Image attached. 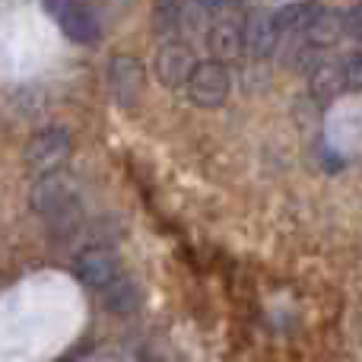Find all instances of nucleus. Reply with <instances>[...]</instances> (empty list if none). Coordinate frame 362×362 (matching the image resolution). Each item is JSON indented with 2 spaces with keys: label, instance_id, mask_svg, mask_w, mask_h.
I'll list each match as a JSON object with an SVG mask.
<instances>
[{
  "label": "nucleus",
  "instance_id": "nucleus-6",
  "mask_svg": "<svg viewBox=\"0 0 362 362\" xmlns=\"http://www.w3.org/2000/svg\"><path fill=\"white\" fill-rule=\"evenodd\" d=\"M76 276L80 283H86L89 289H102L121 274V264H118V255L105 245H89L76 255Z\"/></svg>",
  "mask_w": 362,
  "mask_h": 362
},
{
  "label": "nucleus",
  "instance_id": "nucleus-7",
  "mask_svg": "<svg viewBox=\"0 0 362 362\" xmlns=\"http://www.w3.org/2000/svg\"><path fill=\"white\" fill-rule=\"evenodd\" d=\"M194 51L181 42H165L156 54V80L163 86H185L187 74L194 67Z\"/></svg>",
  "mask_w": 362,
  "mask_h": 362
},
{
  "label": "nucleus",
  "instance_id": "nucleus-10",
  "mask_svg": "<svg viewBox=\"0 0 362 362\" xmlns=\"http://www.w3.org/2000/svg\"><path fill=\"white\" fill-rule=\"evenodd\" d=\"M210 51L216 61H235L238 54H242V25L232 23V19H223V23H216L210 29Z\"/></svg>",
  "mask_w": 362,
  "mask_h": 362
},
{
  "label": "nucleus",
  "instance_id": "nucleus-11",
  "mask_svg": "<svg viewBox=\"0 0 362 362\" xmlns=\"http://www.w3.org/2000/svg\"><path fill=\"white\" fill-rule=\"evenodd\" d=\"M102 293V305L108 308L112 315H131L134 308L140 305V293H137V286H134L127 276H115L108 286H102L99 289Z\"/></svg>",
  "mask_w": 362,
  "mask_h": 362
},
{
  "label": "nucleus",
  "instance_id": "nucleus-4",
  "mask_svg": "<svg viewBox=\"0 0 362 362\" xmlns=\"http://www.w3.org/2000/svg\"><path fill=\"white\" fill-rule=\"evenodd\" d=\"M187 95L197 108H219L226 99H229V89H232V80L226 74L223 61H200L191 67L187 74Z\"/></svg>",
  "mask_w": 362,
  "mask_h": 362
},
{
  "label": "nucleus",
  "instance_id": "nucleus-15",
  "mask_svg": "<svg viewBox=\"0 0 362 362\" xmlns=\"http://www.w3.org/2000/svg\"><path fill=\"white\" fill-rule=\"evenodd\" d=\"M362 57L359 54H350V57H344L340 61V70H344V83H346V89H353L356 93L359 89V83H362Z\"/></svg>",
  "mask_w": 362,
  "mask_h": 362
},
{
  "label": "nucleus",
  "instance_id": "nucleus-14",
  "mask_svg": "<svg viewBox=\"0 0 362 362\" xmlns=\"http://www.w3.org/2000/svg\"><path fill=\"white\" fill-rule=\"evenodd\" d=\"M181 19V6L178 0H156V29H163L169 35Z\"/></svg>",
  "mask_w": 362,
  "mask_h": 362
},
{
  "label": "nucleus",
  "instance_id": "nucleus-13",
  "mask_svg": "<svg viewBox=\"0 0 362 362\" xmlns=\"http://www.w3.org/2000/svg\"><path fill=\"white\" fill-rule=\"evenodd\" d=\"M315 13H318L315 4H286L280 10H274L270 16H274V25L280 35H302Z\"/></svg>",
  "mask_w": 362,
  "mask_h": 362
},
{
  "label": "nucleus",
  "instance_id": "nucleus-8",
  "mask_svg": "<svg viewBox=\"0 0 362 362\" xmlns=\"http://www.w3.org/2000/svg\"><path fill=\"white\" fill-rule=\"evenodd\" d=\"M280 32L274 25V16L270 13H251L242 23V48L248 51L251 57H267L274 54V48L280 45Z\"/></svg>",
  "mask_w": 362,
  "mask_h": 362
},
{
  "label": "nucleus",
  "instance_id": "nucleus-2",
  "mask_svg": "<svg viewBox=\"0 0 362 362\" xmlns=\"http://www.w3.org/2000/svg\"><path fill=\"white\" fill-rule=\"evenodd\" d=\"M70 153H74L70 134L64 131V127H45V131H38L35 137L25 144L23 163L29 165V172L45 175V172L61 169V165L70 159Z\"/></svg>",
  "mask_w": 362,
  "mask_h": 362
},
{
  "label": "nucleus",
  "instance_id": "nucleus-9",
  "mask_svg": "<svg viewBox=\"0 0 362 362\" xmlns=\"http://www.w3.org/2000/svg\"><path fill=\"white\" fill-rule=\"evenodd\" d=\"M305 42L315 45V48H327V45L340 42V38L346 35L344 32V10H321L312 16V23L305 25Z\"/></svg>",
  "mask_w": 362,
  "mask_h": 362
},
{
  "label": "nucleus",
  "instance_id": "nucleus-1",
  "mask_svg": "<svg viewBox=\"0 0 362 362\" xmlns=\"http://www.w3.org/2000/svg\"><path fill=\"white\" fill-rule=\"evenodd\" d=\"M32 210L48 223V229L54 235H67L76 223H80V200L76 191L61 172H45L32 185Z\"/></svg>",
  "mask_w": 362,
  "mask_h": 362
},
{
  "label": "nucleus",
  "instance_id": "nucleus-3",
  "mask_svg": "<svg viewBox=\"0 0 362 362\" xmlns=\"http://www.w3.org/2000/svg\"><path fill=\"white\" fill-rule=\"evenodd\" d=\"M48 16L61 25V32L76 45H95L102 35V25L95 13L83 0H45Z\"/></svg>",
  "mask_w": 362,
  "mask_h": 362
},
{
  "label": "nucleus",
  "instance_id": "nucleus-16",
  "mask_svg": "<svg viewBox=\"0 0 362 362\" xmlns=\"http://www.w3.org/2000/svg\"><path fill=\"white\" fill-rule=\"evenodd\" d=\"M206 10H226V6H235L238 0H200Z\"/></svg>",
  "mask_w": 362,
  "mask_h": 362
},
{
  "label": "nucleus",
  "instance_id": "nucleus-12",
  "mask_svg": "<svg viewBox=\"0 0 362 362\" xmlns=\"http://www.w3.org/2000/svg\"><path fill=\"white\" fill-rule=\"evenodd\" d=\"M308 76H312V95L318 102L334 99V95H340L346 89L340 64H315V67L308 70Z\"/></svg>",
  "mask_w": 362,
  "mask_h": 362
},
{
  "label": "nucleus",
  "instance_id": "nucleus-5",
  "mask_svg": "<svg viewBox=\"0 0 362 362\" xmlns=\"http://www.w3.org/2000/svg\"><path fill=\"white\" fill-rule=\"evenodd\" d=\"M108 89H112V99L124 112H131L137 105L140 93H144V67H140L137 57L131 54L112 57V64H108Z\"/></svg>",
  "mask_w": 362,
  "mask_h": 362
}]
</instances>
